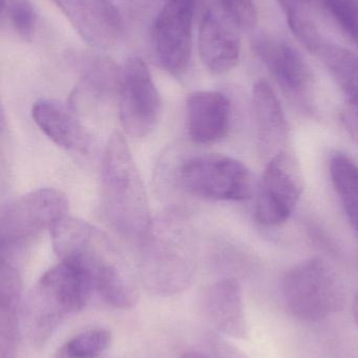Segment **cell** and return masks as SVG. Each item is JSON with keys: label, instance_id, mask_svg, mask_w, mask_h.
I'll return each instance as SVG.
<instances>
[{"label": "cell", "instance_id": "4316f807", "mask_svg": "<svg viewBox=\"0 0 358 358\" xmlns=\"http://www.w3.org/2000/svg\"><path fill=\"white\" fill-rule=\"evenodd\" d=\"M353 317H354L355 323L358 327V294L355 296L354 302H353Z\"/></svg>", "mask_w": 358, "mask_h": 358}, {"label": "cell", "instance_id": "ba28073f", "mask_svg": "<svg viewBox=\"0 0 358 358\" xmlns=\"http://www.w3.org/2000/svg\"><path fill=\"white\" fill-rule=\"evenodd\" d=\"M119 117L122 127L132 138L151 134L161 115V99L146 63L128 59L120 69L118 83Z\"/></svg>", "mask_w": 358, "mask_h": 358}, {"label": "cell", "instance_id": "2e32d148", "mask_svg": "<svg viewBox=\"0 0 358 358\" xmlns=\"http://www.w3.org/2000/svg\"><path fill=\"white\" fill-rule=\"evenodd\" d=\"M204 305L210 322L219 332L235 340H247L249 330L237 281L223 279L210 286Z\"/></svg>", "mask_w": 358, "mask_h": 358}, {"label": "cell", "instance_id": "ac0fdd59", "mask_svg": "<svg viewBox=\"0 0 358 358\" xmlns=\"http://www.w3.org/2000/svg\"><path fill=\"white\" fill-rule=\"evenodd\" d=\"M321 57L346 96L345 109L358 115V55L342 46L325 42Z\"/></svg>", "mask_w": 358, "mask_h": 358}, {"label": "cell", "instance_id": "7a4b0ae2", "mask_svg": "<svg viewBox=\"0 0 358 358\" xmlns=\"http://www.w3.org/2000/svg\"><path fill=\"white\" fill-rule=\"evenodd\" d=\"M140 248L139 275L149 292L172 296L191 286L197 269V242L184 214L170 210L153 219Z\"/></svg>", "mask_w": 358, "mask_h": 358}, {"label": "cell", "instance_id": "d6986e66", "mask_svg": "<svg viewBox=\"0 0 358 358\" xmlns=\"http://www.w3.org/2000/svg\"><path fill=\"white\" fill-rule=\"evenodd\" d=\"M71 58L82 77L81 85L76 92L102 96L118 90L120 69L113 61L86 52L73 55Z\"/></svg>", "mask_w": 358, "mask_h": 358}, {"label": "cell", "instance_id": "7402d4cb", "mask_svg": "<svg viewBox=\"0 0 358 358\" xmlns=\"http://www.w3.org/2000/svg\"><path fill=\"white\" fill-rule=\"evenodd\" d=\"M2 14L21 39L33 40L38 17L29 0H2Z\"/></svg>", "mask_w": 358, "mask_h": 358}, {"label": "cell", "instance_id": "603a6c76", "mask_svg": "<svg viewBox=\"0 0 358 358\" xmlns=\"http://www.w3.org/2000/svg\"><path fill=\"white\" fill-rule=\"evenodd\" d=\"M343 33L358 48V0H321Z\"/></svg>", "mask_w": 358, "mask_h": 358}, {"label": "cell", "instance_id": "5bb4252c", "mask_svg": "<svg viewBox=\"0 0 358 358\" xmlns=\"http://www.w3.org/2000/svg\"><path fill=\"white\" fill-rule=\"evenodd\" d=\"M259 150L267 162L287 150L289 127L279 98L270 84L259 80L252 90Z\"/></svg>", "mask_w": 358, "mask_h": 358}, {"label": "cell", "instance_id": "9c48e42d", "mask_svg": "<svg viewBox=\"0 0 358 358\" xmlns=\"http://www.w3.org/2000/svg\"><path fill=\"white\" fill-rule=\"evenodd\" d=\"M303 193L298 163L287 150L267 162L259 185L256 219L264 227L283 224L294 214Z\"/></svg>", "mask_w": 358, "mask_h": 358}, {"label": "cell", "instance_id": "484cf974", "mask_svg": "<svg viewBox=\"0 0 358 358\" xmlns=\"http://www.w3.org/2000/svg\"><path fill=\"white\" fill-rule=\"evenodd\" d=\"M181 358H208L203 353L198 352V351H189V352L184 353Z\"/></svg>", "mask_w": 358, "mask_h": 358}, {"label": "cell", "instance_id": "8fae6325", "mask_svg": "<svg viewBox=\"0 0 358 358\" xmlns=\"http://www.w3.org/2000/svg\"><path fill=\"white\" fill-rule=\"evenodd\" d=\"M90 45L106 50L117 45L123 19L111 0H50Z\"/></svg>", "mask_w": 358, "mask_h": 358}, {"label": "cell", "instance_id": "ffe728a7", "mask_svg": "<svg viewBox=\"0 0 358 358\" xmlns=\"http://www.w3.org/2000/svg\"><path fill=\"white\" fill-rule=\"evenodd\" d=\"M329 171L347 218L358 234V164L344 153H336L330 161Z\"/></svg>", "mask_w": 358, "mask_h": 358}, {"label": "cell", "instance_id": "7c38bea8", "mask_svg": "<svg viewBox=\"0 0 358 358\" xmlns=\"http://www.w3.org/2000/svg\"><path fill=\"white\" fill-rule=\"evenodd\" d=\"M254 50L288 96L307 98L312 83L310 69L294 45L277 36L260 34L254 39Z\"/></svg>", "mask_w": 358, "mask_h": 358}, {"label": "cell", "instance_id": "4fadbf2b", "mask_svg": "<svg viewBox=\"0 0 358 358\" xmlns=\"http://www.w3.org/2000/svg\"><path fill=\"white\" fill-rule=\"evenodd\" d=\"M185 119L187 134L195 144L220 142L230 127V101L222 92H193L186 100Z\"/></svg>", "mask_w": 358, "mask_h": 358}, {"label": "cell", "instance_id": "5b68a950", "mask_svg": "<svg viewBox=\"0 0 358 358\" xmlns=\"http://www.w3.org/2000/svg\"><path fill=\"white\" fill-rule=\"evenodd\" d=\"M282 292L290 313L303 321H322L342 306L340 282L321 258L292 266L282 280Z\"/></svg>", "mask_w": 358, "mask_h": 358}, {"label": "cell", "instance_id": "277c9868", "mask_svg": "<svg viewBox=\"0 0 358 358\" xmlns=\"http://www.w3.org/2000/svg\"><path fill=\"white\" fill-rule=\"evenodd\" d=\"M94 294L84 271L60 260L38 280L22 307V322L32 345L41 347L67 315L82 310Z\"/></svg>", "mask_w": 358, "mask_h": 358}, {"label": "cell", "instance_id": "30bf717a", "mask_svg": "<svg viewBox=\"0 0 358 358\" xmlns=\"http://www.w3.org/2000/svg\"><path fill=\"white\" fill-rule=\"evenodd\" d=\"M199 0H164L153 25L158 62L170 75H183L191 62L193 23Z\"/></svg>", "mask_w": 358, "mask_h": 358}, {"label": "cell", "instance_id": "83f0119b", "mask_svg": "<svg viewBox=\"0 0 358 358\" xmlns=\"http://www.w3.org/2000/svg\"><path fill=\"white\" fill-rule=\"evenodd\" d=\"M96 358H100V357H96Z\"/></svg>", "mask_w": 358, "mask_h": 358}, {"label": "cell", "instance_id": "44dd1931", "mask_svg": "<svg viewBox=\"0 0 358 358\" xmlns=\"http://www.w3.org/2000/svg\"><path fill=\"white\" fill-rule=\"evenodd\" d=\"M111 334L109 330L92 329L82 332L67 341L55 358H96L111 346Z\"/></svg>", "mask_w": 358, "mask_h": 358}, {"label": "cell", "instance_id": "52a82bcc", "mask_svg": "<svg viewBox=\"0 0 358 358\" xmlns=\"http://www.w3.org/2000/svg\"><path fill=\"white\" fill-rule=\"evenodd\" d=\"M65 194L53 187L29 192L11 201L0 217L1 254L12 252L67 216Z\"/></svg>", "mask_w": 358, "mask_h": 358}, {"label": "cell", "instance_id": "e0dca14e", "mask_svg": "<svg viewBox=\"0 0 358 358\" xmlns=\"http://www.w3.org/2000/svg\"><path fill=\"white\" fill-rule=\"evenodd\" d=\"M32 117L39 129L60 148H85L88 138L73 107L54 99H40L32 107Z\"/></svg>", "mask_w": 358, "mask_h": 358}, {"label": "cell", "instance_id": "cb8c5ba5", "mask_svg": "<svg viewBox=\"0 0 358 358\" xmlns=\"http://www.w3.org/2000/svg\"><path fill=\"white\" fill-rule=\"evenodd\" d=\"M229 20L240 29L249 31L258 23V12L254 0H216Z\"/></svg>", "mask_w": 358, "mask_h": 358}, {"label": "cell", "instance_id": "9a60e30c", "mask_svg": "<svg viewBox=\"0 0 358 358\" xmlns=\"http://www.w3.org/2000/svg\"><path fill=\"white\" fill-rule=\"evenodd\" d=\"M198 43L201 60L212 73H228L239 63V38L207 4L202 6Z\"/></svg>", "mask_w": 358, "mask_h": 358}, {"label": "cell", "instance_id": "3957f363", "mask_svg": "<svg viewBox=\"0 0 358 358\" xmlns=\"http://www.w3.org/2000/svg\"><path fill=\"white\" fill-rule=\"evenodd\" d=\"M102 208L113 229L140 243L151 219L146 189L123 134L107 141L101 163Z\"/></svg>", "mask_w": 358, "mask_h": 358}, {"label": "cell", "instance_id": "d4e9b609", "mask_svg": "<svg viewBox=\"0 0 358 358\" xmlns=\"http://www.w3.org/2000/svg\"><path fill=\"white\" fill-rule=\"evenodd\" d=\"M209 345L214 358H252L233 343L218 336H212Z\"/></svg>", "mask_w": 358, "mask_h": 358}, {"label": "cell", "instance_id": "6da1fadb", "mask_svg": "<svg viewBox=\"0 0 358 358\" xmlns=\"http://www.w3.org/2000/svg\"><path fill=\"white\" fill-rule=\"evenodd\" d=\"M50 235L59 259L76 263L103 302L122 310L136 306L138 292L123 256L104 231L67 215L50 229Z\"/></svg>", "mask_w": 358, "mask_h": 358}, {"label": "cell", "instance_id": "8992f818", "mask_svg": "<svg viewBox=\"0 0 358 358\" xmlns=\"http://www.w3.org/2000/svg\"><path fill=\"white\" fill-rule=\"evenodd\" d=\"M178 180L186 193L203 199L241 201L254 191L249 169L233 157L200 155L183 162Z\"/></svg>", "mask_w": 358, "mask_h": 358}]
</instances>
